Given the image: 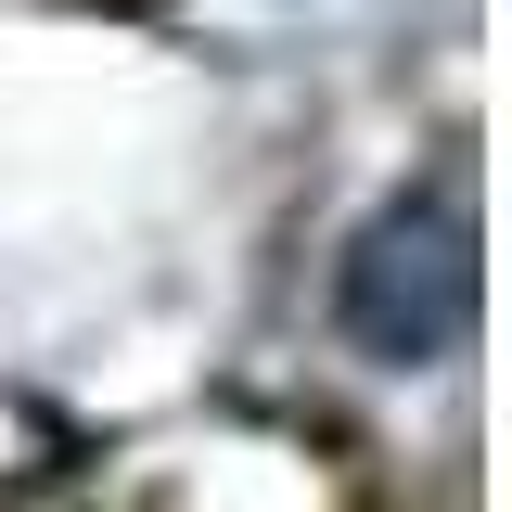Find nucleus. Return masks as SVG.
I'll use <instances>...</instances> for the list:
<instances>
[{"instance_id": "obj_1", "label": "nucleus", "mask_w": 512, "mask_h": 512, "mask_svg": "<svg viewBox=\"0 0 512 512\" xmlns=\"http://www.w3.org/2000/svg\"><path fill=\"white\" fill-rule=\"evenodd\" d=\"M333 320H346V346L384 359V372L448 359L474 333V205L448 180L384 192L372 218H359V244H346V269H333Z\"/></svg>"}]
</instances>
